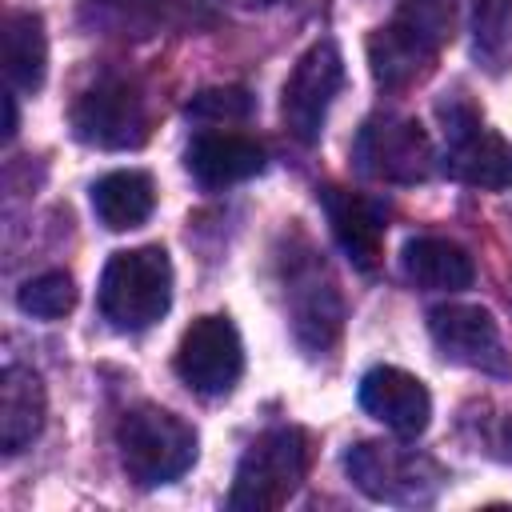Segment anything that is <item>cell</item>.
Wrapping results in <instances>:
<instances>
[{
	"mask_svg": "<svg viewBox=\"0 0 512 512\" xmlns=\"http://www.w3.org/2000/svg\"><path fill=\"white\" fill-rule=\"evenodd\" d=\"M452 28V0H400L396 16L368 36V64L376 84L388 92L420 84L436 68V56L452 40Z\"/></svg>",
	"mask_w": 512,
	"mask_h": 512,
	"instance_id": "cell-1",
	"label": "cell"
},
{
	"mask_svg": "<svg viewBox=\"0 0 512 512\" xmlns=\"http://www.w3.org/2000/svg\"><path fill=\"white\" fill-rule=\"evenodd\" d=\"M100 316L116 332H144L172 308V260L160 244H140L112 252L100 288H96Z\"/></svg>",
	"mask_w": 512,
	"mask_h": 512,
	"instance_id": "cell-2",
	"label": "cell"
},
{
	"mask_svg": "<svg viewBox=\"0 0 512 512\" xmlns=\"http://www.w3.org/2000/svg\"><path fill=\"white\" fill-rule=\"evenodd\" d=\"M308 460H312V440H308L304 428L280 424V428L260 432L236 464L228 508L232 512H276V508H284L300 492V484L308 476Z\"/></svg>",
	"mask_w": 512,
	"mask_h": 512,
	"instance_id": "cell-3",
	"label": "cell"
},
{
	"mask_svg": "<svg viewBox=\"0 0 512 512\" xmlns=\"http://www.w3.org/2000/svg\"><path fill=\"white\" fill-rule=\"evenodd\" d=\"M116 448L128 480H136L140 488H160L180 480L196 464V428L160 404H140L124 412Z\"/></svg>",
	"mask_w": 512,
	"mask_h": 512,
	"instance_id": "cell-4",
	"label": "cell"
},
{
	"mask_svg": "<svg viewBox=\"0 0 512 512\" xmlns=\"http://www.w3.org/2000/svg\"><path fill=\"white\" fill-rule=\"evenodd\" d=\"M344 468H348V480L364 496H372L380 504H400V508L432 504L444 484V472L436 460H428L416 448H400V444H384V440L352 444L344 452Z\"/></svg>",
	"mask_w": 512,
	"mask_h": 512,
	"instance_id": "cell-5",
	"label": "cell"
},
{
	"mask_svg": "<svg viewBox=\"0 0 512 512\" xmlns=\"http://www.w3.org/2000/svg\"><path fill=\"white\" fill-rule=\"evenodd\" d=\"M352 164L368 180L384 184H424L436 172V148L420 120L396 116V112H376L364 120L352 144Z\"/></svg>",
	"mask_w": 512,
	"mask_h": 512,
	"instance_id": "cell-6",
	"label": "cell"
},
{
	"mask_svg": "<svg viewBox=\"0 0 512 512\" xmlns=\"http://www.w3.org/2000/svg\"><path fill=\"white\" fill-rule=\"evenodd\" d=\"M344 84V56L336 48V40H316L300 52V60L292 64L284 92H280V116L284 128L300 140V144H316L328 120V108L336 100Z\"/></svg>",
	"mask_w": 512,
	"mask_h": 512,
	"instance_id": "cell-7",
	"label": "cell"
},
{
	"mask_svg": "<svg viewBox=\"0 0 512 512\" xmlns=\"http://www.w3.org/2000/svg\"><path fill=\"white\" fill-rule=\"evenodd\" d=\"M444 168L452 180L468 184V188H512V140H504L500 132L484 128V120L464 108V104H444Z\"/></svg>",
	"mask_w": 512,
	"mask_h": 512,
	"instance_id": "cell-8",
	"label": "cell"
},
{
	"mask_svg": "<svg viewBox=\"0 0 512 512\" xmlns=\"http://www.w3.org/2000/svg\"><path fill=\"white\" fill-rule=\"evenodd\" d=\"M72 136L88 148L120 152L140 148L148 140V108L144 96L128 80H100L72 104Z\"/></svg>",
	"mask_w": 512,
	"mask_h": 512,
	"instance_id": "cell-9",
	"label": "cell"
},
{
	"mask_svg": "<svg viewBox=\"0 0 512 512\" xmlns=\"http://www.w3.org/2000/svg\"><path fill=\"white\" fill-rule=\"evenodd\" d=\"M244 372V344L228 316H200L184 328L176 348V376L200 396H224Z\"/></svg>",
	"mask_w": 512,
	"mask_h": 512,
	"instance_id": "cell-10",
	"label": "cell"
},
{
	"mask_svg": "<svg viewBox=\"0 0 512 512\" xmlns=\"http://www.w3.org/2000/svg\"><path fill=\"white\" fill-rule=\"evenodd\" d=\"M288 320H292L296 344L308 356H320L336 344L344 308H340L336 284L328 280L324 264H316V260L288 264Z\"/></svg>",
	"mask_w": 512,
	"mask_h": 512,
	"instance_id": "cell-11",
	"label": "cell"
},
{
	"mask_svg": "<svg viewBox=\"0 0 512 512\" xmlns=\"http://www.w3.org/2000/svg\"><path fill=\"white\" fill-rule=\"evenodd\" d=\"M428 332L432 344L440 348L444 360L484 368V372H508L504 348H500V328L488 308L480 304H436L428 312Z\"/></svg>",
	"mask_w": 512,
	"mask_h": 512,
	"instance_id": "cell-12",
	"label": "cell"
},
{
	"mask_svg": "<svg viewBox=\"0 0 512 512\" xmlns=\"http://www.w3.org/2000/svg\"><path fill=\"white\" fill-rule=\"evenodd\" d=\"M360 408L404 440L420 436L432 420V396H428L424 380L404 368H392V364H376L364 372Z\"/></svg>",
	"mask_w": 512,
	"mask_h": 512,
	"instance_id": "cell-13",
	"label": "cell"
},
{
	"mask_svg": "<svg viewBox=\"0 0 512 512\" xmlns=\"http://www.w3.org/2000/svg\"><path fill=\"white\" fill-rule=\"evenodd\" d=\"M184 164H188L196 184L228 188V184L260 176L268 156H264V144L252 140V136H240V132H200V136H192V144L184 152Z\"/></svg>",
	"mask_w": 512,
	"mask_h": 512,
	"instance_id": "cell-14",
	"label": "cell"
},
{
	"mask_svg": "<svg viewBox=\"0 0 512 512\" xmlns=\"http://www.w3.org/2000/svg\"><path fill=\"white\" fill-rule=\"evenodd\" d=\"M320 204L328 212L332 236L344 248V256L360 272H372L380 264V252H384V212H380V204L360 196V192H348V188H324Z\"/></svg>",
	"mask_w": 512,
	"mask_h": 512,
	"instance_id": "cell-15",
	"label": "cell"
},
{
	"mask_svg": "<svg viewBox=\"0 0 512 512\" xmlns=\"http://www.w3.org/2000/svg\"><path fill=\"white\" fill-rule=\"evenodd\" d=\"M88 12L96 16V24L104 32L116 36H156L168 28H196V24H212L208 12H200L188 0H88Z\"/></svg>",
	"mask_w": 512,
	"mask_h": 512,
	"instance_id": "cell-16",
	"label": "cell"
},
{
	"mask_svg": "<svg viewBox=\"0 0 512 512\" xmlns=\"http://www.w3.org/2000/svg\"><path fill=\"white\" fill-rule=\"evenodd\" d=\"M44 412H48L44 380L24 364H8L0 376V448L8 456L24 452L40 436Z\"/></svg>",
	"mask_w": 512,
	"mask_h": 512,
	"instance_id": "cell-17",
	"label": "cell"
},
{
	"mask_svg": "<svg viewBox=\"0 0 512 512\" xmlns=\"http://www.w3.org/2000/svg\"><path fill=\"white\" fill-rule=\"evenodd\" d=\"M400 264H404V276L428 292H460V288H472L476 280L472 256L444 236H412L400 252Z\"/></svg>",
	"mask_w": 512,
	"mask_h": 512,
	"instance_id": "cell-18",
	"label": "cell"
},
{
	"mask_svg": "<svg viewBox=\"0 0 512 512\" xmlns=\"http://www.w3.org/2000/svg\"><path fill=\"white\" fill-rule=\"evenodd\" d=\"M152 208H156V184L140 168H120L92 184V212L112 232L140 228L152 216Z\"/></svg>",
	"mask_w": 512,
	"mask_h": 512,
	"instance_id": "cell-19",
	"label": "cell"
},
{
	"mask_svg": "<svg viewBox=\"0 0 512 512\" xmlns=\"http://www.w3.org/2000/svg\"><path fill=\"white\" fill-rule=\"evenodd\" d=\"M48 72V36L36 12H8L4 20V76L20 92H36Z\"/></svg>",
	"mask_w": 512,
	"mask_h": 512,
	"instance_id": "cell-20",
	"label": "cell"
},
{
	"mask_svg": "<svg viewBox=\"0 0 512 512\" xmlns=\"http://www.w3.org/2000/svg\"><path fill=\"white\" fill-rule=\"evenodd\" d=\"M472 56L488 72H508L512 68V0H476Z\"/></svg>",
	"mask_w": 512,
	"mask_h": 512,
	"instance_id": "cell-21",
	"label": "cell"
},
{
	"mask_svg": "<svg viewBox=\"0 0 512 512\" xmlns=\"http://www.w3.org/2000/svg\"><path fill=\"white\" fill-rule=\"evenodd\" d=\"M16 304H20V312H28L36 320H60L76 304V284H72L68 272L52 268V272H40V276L24 280L20 292H16Z\"/></svg>",
	"mask_w": 512,
	"mask_h": 512,
	"instance_id": "cell-22",
	"label": "cell"
},
{
	"mask_svg": "<svg viewBox=\"0 0 512 512\" xmlns=\"http://www.w3.org/2000/svg\"><path fill=\"white\" fill-rule=\"evenodd\" d=\"M256 108L252 92L248 88H236V84H224V88H200L192 100H188V116L192 120H208V124H236V120H248Z\"/></svg>",
	"mask_w": 512,
	"mask_h": 512,
	"instance_id": "cell-23",
	"label": "cell"
},
{
	"mask_svg": "<svg viewBox=\"0 0 512 512\" xmlns=\"http://www.w3.org/2000/svg\"><path fill=\"white\" fill-rule=\"evenodd\" d=\"M16 136V96H4V140Z\"/></svg>",
	"mask_w": 512,
	"mask_h": 512,
	"instance_id": "cell-24",
	"label": "cell"
},
{
	"mask_svg": "<svg viewBox=\"0 0 512 512\" xmlns=\"http://www.w3.org/2000/svg\"><path fill=\"white\" fill-rule=\"evenodd\" d=\"M224 4H240V8H264V4H276V0H224Z\"/></svg>",
	"mask_w": 512,
	"mask_h": 512,
	"instance_id": "cell-25",
	"label": "cell"
}]
</instances>
